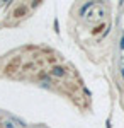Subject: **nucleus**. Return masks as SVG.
Segmentation results:
<instances>
[{
    "instance_id": "nucleus-6",
    "label": "nucleus",
    "mask_w": 124,
    "mask_h": 128,
    "mask_svg": "<svg viewBox=\"0 0 124 128\" xmlns=\"http://www.w3.org/2000/svg\"><path fill=\"white\" fill-rule=\"evenodd\" d=\"M121 74H123V77H124V68H123V72H121Z\"/></svg>"
},
{
    "instance_id": "nucleus-3",
    "label": "nucleus",
    "mask_w": 124,
    "mask_h": 128,
    "mask_svg": "<svg viewBox=\"0 0 124 128\" xmlns=\"http://www.w3.org/2000/svg\"><path fill=\"white\" fill-rule=\"evenodd\" d=\"M90 7H94V4H92V2H90V4H87L85 7H82V9H80V14H82V16H85V14H87V10L90 9Z\"/></svg>"
},
{
    "instance_id": "nucleus-1",
    "label": "nucleus",
    "mask_w": 124,
    "mask_h": 128,
    "mask_svg": "<svg viewBox=\"0 0 124 128\" xmlns=\"http://www.w3.org/2000/svg\"><path fill=\"white\" fill-rule=\"evenodd\" d=\"M51 75L53 77H66L68 75V70L65 68V67H61V65H53L51 67Z\"/></svg>"
},
{
    "instance_id": "nucleus-5",
    "label": "nucleus",
    "mask_w": 124,
    "mask_h": 128,
    "mask_svg": "<svg viewBox=\"0 0 124 128\" xmlns=\"http://www.w3.org/2000/svg\"><path fill=\"white\" fill-rule=\"evenodd\" d=\"M121 48L124 50V36H123V38H121Z\"/></svg>"
},
{
    "instance_id": "nucleus-4",
    "label": "nucleus",
    "mask_w": 124,
    "mask_h": 128,
    "mask_svg": "<svg viewBox=\"0 0 124 128\" xmlns=\"http://www.w3.org/2000/svg\"><path fill=\"white\" fill-rule=\"evenodd\" d=\"M3 128H15V126H14L12 121H5V123H3Z\"/></svg>"
},
{
    "instance_id": "nucleus-2",
    "label": "nucleus",
    "mask_w": 124,
    "mask_h": 128,
    "mask_svg": "<svg viewBox=\"0 0 124 128\" xmlns=\"http://www.w3.org/2000/svg\"><path fill=\"white\" fill-rule=\"evenodd\" d=\"M9 118H10V121H12V123H17V125H19V126H22V128L27 126V125H26V123H24V121H22L20 118H15V116H12V114H10Z\"/></svg>"
}]
</instances>
